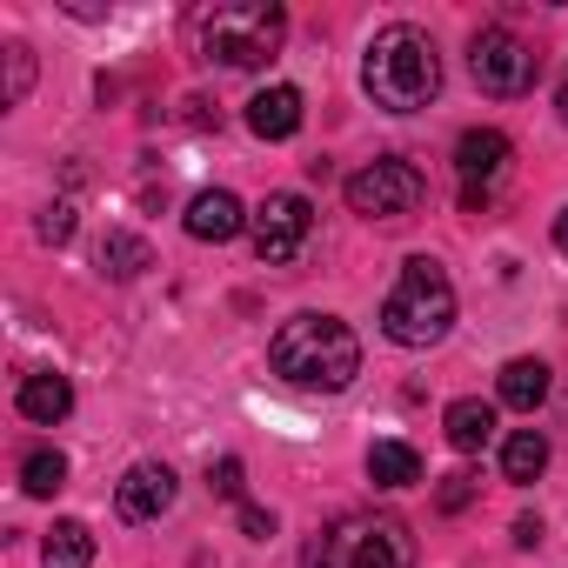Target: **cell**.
<instances>
[{
    "label": "cell",
    "instance_id": "cell-1",
    "mask_svg": "<svg viewBox=\"0 0 568 568\" xmlns=\"http://www.w3.org/2000/svg\"><path fill=\"white\" fill-rule=\"evenodd\" d=\"M267 362H274L281 382H295V388L342 395V388L362 375V342H355V328L335 322V315H295V322L274 328Z\"/></svg>",
    "mask_w": 568,
    "mask_h": 568
},
{
    "label": "cell",
    "instance_id": "cell-2",
    "mask_svg": "<svg viewBox=\"0 0 568 568\" xmlns=\"http://www.w3.org/2000/svg\"><path fill=\"white\" fill-rule=\"evenodd\" d=\"M362 88H368L375 108H388V114H415V108H428V101L442 94V54H435V41H428L422 28H408V21L382 28V34L368 41Z\"/></svg>",
    "mask_w": 568,
    "mask_h": 568
},
{
    "label": "cell",
    "instance_id": "cell-3",
    "mask_svg": "<svg viewBox=\"0 0 568 568\" xmlns=\"http://www.w3.org/2000/svg\"><path fill=\"white\" fill-rule=\"evenodd\" d=\"M194 34L214 68H267L288 41V14L274 0H221V8L194 14Z\"/></svg>",
    "mask_w": 568,
    "mask_h": 568
},
{
    "label": "cell",
    "instance_id": "cell-4",
    "mask_svg": "<svg viewBox=\"0 0 568 568\" xmlns=\"http://www.w3.org/2000/svg\"><path fill=\"white\" fill-rule=\"evenodd\" d=\"M448 322H455V288H448L442 261H428V254L402 261V281L382 302V335L395 348H435L448 335Z\"/></svg>",
    "mask_w": 568,
    "mask_h": 568
},
{
    "label": "cell",
    "instance_id": "cell-5",
    "mask_svg": "<svg viewBox=\"0 0 568 568\" xmlns=\"http://www.w3.org/2000/svg\"><path fill=\"white\" fill-rule=\"evenodd\" d=\"M302 568H415V535L395 515H335L308 541Z\"/></svg>",
    "mask_w": 568,
    "mask_h": 568
},
{
    "label": "cell",
    "instance_id": "cell-6",
    "mask_svg": "<svg viewBox=\"0 0 568 568\" xmlns=\"http://www.w3.org/2000/svg\"><path fill=\"white\" fill-rule=\"evenodd\" d=\"M422 194H428V181H422V168L402 161V154H382V161H368L362 174H348V207L368 214V221H402V214L422 207Z\"/></svg>",
    "mask_w": 568,
    "mask_h": 568
},
{
    "label": "cell",
    "instance_id": "cell-7",
    "mask_svg": "<svg viewBox=\"0 0 568 568\" xmlns=\"http://www.w3.org/2000/svg\"><path fill=\"white\" fill-rule=\"evenodd\" d=\"M468 74L481 81V94H528V81H535V48L521 41V34H508V28H481L475 41H468Z\"/></svg>",
    "mask_w": 568,
    "mask_h": 568
},
{
    "label": "cell",
    "instance_id": "cell-8",
    "mask_svg": "<svg viewBox=\"0 0 568 568\" xmlns=\"http://www.w3.org/2000/svg\"><path fill=\"white\" fill-rule=\"evenodd\" d=\"M247 227H254V254L261 261H295L302 247H308V234H315V207L302 201V194H267L254 214H247Z\"/></svg>",
    "mask_w": 568,
    "mask_h": 568
},
{
    "label": "cell",
    "instance_id": "cell-9",
    "mask_svg": "<svg viewBox=\"0 0 568 568\" xmlns=\"http://www.w3.org/2000/svg\"><path fill=\"white\" fill-rule=\"evenodd\" d=\"M501 168H508V134L501 128H468L455 141V174H462V201L468 207L488 201V187L501 181Z\"/></svg>",
    "mask_w": 568,
    "mask_h": 568
},
{
    "label": "cell",
    "instance_id": "cell-10",
    "mask_svg": "<svg viewBox=\"0 0 568 568\" xmlns=\"http://www.w3.org/2000/svg\"><path fill=\"white\" fill-rule=\"evenodd\" d=\"M114 508H121V521H161L174 508V468L168 462H134L114 488Z\"/></svg>",
    "mask_w": 568,
    "mask_h": 568
},
{
    "label": "cell",
    "instance_id": "cell-11",
    "mask_svg": "<svg viewBox=\"0 0 568 568\" xmlns=\"http://www.w3.org/2000/svg\"><path fill=\"white\" fill-rule=\"evenodd\" d=\"M247 128H254L261 141L302 134V88H261V94L247 101Z\"/></svg>",
    "mask_w": 568,
    "mask_h": 568
},
{
    "label": "cell",
    "instance_id": "cell-12",
    "mask_svg": "<svg viewBox=\"0 0 568 568\" xmlns=\"http://www.w3.org/2000/svg\"><path fill=\"white\" fill-rule=\"evenodd\" d=\"M241 227H247V214H241V201L227 187H207V194L187 201V234L194 241H234Z\"/></svg>",
    "mask_w": 568,
    "mask_h": 568
},
{
    "label": "cell",
    "instance_id": "cell-13",
    "mask_svg": "<svg viewBox=\"0 0 568 568\" xmlns=\"http://www.w3.org/2000/svg\"><path fill=\"white\" fill-rule=\"evenodd\" d=\"M548 362H535V355H515L508 368H501V382H495V395L508 402V408H521V415H535L541 402H548Z\"/></svg>",
    "mask_w": 568,
    "mask_h": 568
},
{
    "label": "cell",
    "instance_id": "cell-14",
    "mask_svg": "<svg viewBox=\"0 0 568 568\" xmlns=\"http://www.w3.org/2000/svg\"><path fill=\"white\" fill-rule=\"evenodd\" d=\"M442 428H448V442H455L462 455H481V448L495 442V408H488V402H475V395H462V402H448Z\"/></svg>",
    "mask_w": 568,
    "mask_h": 568
},
{
    "label": "cell",
    "instance_id": "cell-15",
    "mask_svg": "<svg viewBox=\"0 0 568 568\" xmlns=\"http://www.w3.org/2000/svg\"><path fill=\"white\" fill-rule=\"evenodd\" d=\"M68 408H74L68 375H28V382H21V415H28V422L54 428V422H68Z\"/></svg>",
    "mask_w": 568,
    "mask_h": 568
},
{
    "label": "cell",
    "instance_id": "cell-16",
    "mask_svg": "<svg viewBox=\"0 0 568 568\" xmlns=\"http://www.w3.org/2000/svg\"><path fill=\"white\" fill-rule=\"evenodd\" d=\"M541 468H548V435H541V428H515V435L501 442V475H508L515 488H528Z\"/></svg>",
    "mask_w": 568,
    "mask_h": 568
},
{
    "label": "cell",
    "instance_id": "cell-17",
    "mask_svg": "<svg viewBox=\"0 0 568 568\" xmlns=\"http://www.w3.org/2000/svg\"><path fill=\"white\" fill-rule=\"evenodd\" d=\"M368 481L375 488H415L422 481V455L408 442H375L368 448Z\"/></svg>",
    "mask_w": 568,
    "mask_h": 568
},
{
    "label": "cell",
    "instance_id": "cell-18",
    "mask_svg": "<svg viewBox=\"0 0 568 568\" xmlns=\"http://www.w3.org/2000/svg\"><path fill=\"white\" fill-rule=\"evenodd\" d=\"M41 561H48V568H88V561H94V535H88V521H54L48 541H41Z\"/></svg>",
    "mask_w": 568,
    "mask_h": 568
},
{
    "label": "cell",
    "instance_id": "cell-19",
    "mask_svg": "<svg viewBox=\"0 0 568 568\" xmlns=\"http://www.w3.org/2000/svg\"><path fill=\"white\" fill-rule=\"evenodd\" d=\"M101 267H108L114 281H134L141 267H154V254H148L141 234H108V241H101Z\"/></svg>",
    "mask_w": 568,
    "mask_h": 568
},
{
    "label": "cell",
    "instance_id": "cell-20",
    "mask_svg": "<svg viewBox=\"0 0 568 568\" xmlns=\"http://www.w3.org/2000/svg\"><path fill=\"white\" fill-rule=\"evenodd\" d=\"M21 488H28V495H54V488H68V455H61V448H34V455L21 462Z\"/></svg>",
    "mask_w": 568,
    "mask_h": 568
},
{
    "label": "cell",
    "instance_id": "cell-21",
    "mask_svg": "<svg viewBox=\"0 0 568 568\" xmlns=\"http://www.w3.org/2000/svg\"><path fill=\"white\" fill-rule=\"evenodd\" d=\"M34 88V48L28 41H8V108H21Z\"/></svg>",
    "mask_w": 568,
    "mask_h": 568
},
{
    "label": "cell",
    "instance_id": "cell-22",
    "mask_svg": "<svg viewBox=\"0 0 568 568\" xmlns=\"http://www.w3.org/2000/svg\"><path fill=\"white\" fill-rule=\"evenodd\" d=\"M435 501H442V515H462V508L475 501V475H442V488H435Z\"/></svg>",
    "mask_w": 568,
    "mask_h": 568
},
{
    "label": "cell",
    "instance_id": "cell-23",
    "mask_svg": "<svg viewBox=\"0 0 568 568\" xmlns=\"http://www.w3.org/2000/svg\"><path fill=\"white\" fill-rule=\"evenodd\" d=\"M41 241H54V247L74 241V207H68V201H54V207L41 214Z\"/></svg>",
    "mask_w": 568,
    "mask_h": 568
},
{
    "label": "cell",
    "instance_id": "cell-24",
    "mask_svg": "<svg viewBox=\"0 0 568 568\" xmlns=\"http://www.w3.org/2000/svg\"><path fill=\"white\" fill-rule=\"evenodd\" d=\"M207 481H214V495L241 501V462H234V455H227V462H214V468H207Z\"/></svg>",
    "mask_w": 568,
    "mask_h": 568
},
{
    "label": "cell",
    "instance_id": "cell-25",
    "mask_svg": "<svg viewBox=\"0 0 568 568\" xmlns=\"http://www.w3.org/2000/svg\"><path fill=\"white\" fill-rule=\"evenodd\" d=\"M241 528H247L254 541H267V535H274V515H267V508H254V501H241Z\"/></svg>",
    "mask_w": 568,
    "mask_h": 568
},
{
    "label": "cell",
    "instance_id": "cell-26",
    "mask_svg": "<svg viewBox=\"0 0 568 568\" xmlns=\"http://www.w3.org/2000/svg\"><path fill=\"white\" fill-rule=\"evenodd\" d=\"M515 541H521V548H535V541H541V521H535V515H521V521H515Z\"/></svg>",
    "mask_w": 568,
    "mask_h": 568
},
{
    "label": "cell",
    "instance_id": "cell-27",
    "mask_svg": "<svg viewBox=\"0 0 568 568\" xmlns=\"http://www.w3.org/2000/svg\"><path fill=\"white\" fill-rule=\"evenodd\" d=\"M555 247H561V254H568V207H561V214H555Z\"/></svg>",
    "mask_w": 568,
    "mask_h": 568
},
{
    "label": "cell",
    "instance_id": "cell-28",
    "mask_svg": "<svg viewBox=\"0 0 568 568\" xmlns=\"http://www.w3.org/2000/svg\"><path fill=\"white\" fill-rule=\"evenodd\" d=\"M555 108H561V121H568V81H561V94H555Z\"/></svg>",
    "mask_w": 568,
    "mask_h": 568
}]
</instances>
